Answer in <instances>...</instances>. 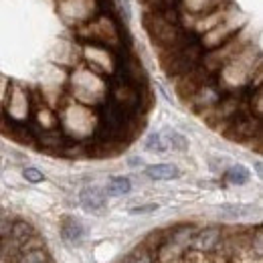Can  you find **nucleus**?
Returning a JSON list of instances; mask_svg holds the SVG:
<instances>
[{"label": "nucleus", "instance_id": "1a4fd4ad", "mask_svg": "<svg viewBox=\"0 0 263 263\" xmlns=\"http://www.w3.org/2000/svg\"><path fill=\"white\" fill-rule=\"evenodd\" d=\"M166 144H168V148L172 146V150H186V146H189V142H186V138L184 136H180L178 132H172L168 130L164 136Z\"/></svg>", "mask_w": 263, "mask_h": 263}, {"label": "nucleus", "instance_id": "f257e3e1", "mask_svg": "<svg viewBox=\"0 0 263 263\" xmlns=\"http://www.w3.org/2000/svg\"><path fill=\"white\" fill-rule=\"evenodd\" d=\"M154 89L118 0H0V134L105 160L146 130Z\"/></svg>", "mask_w": 263, "mask_h": 263}, {"label": "nucleus", "instance_id": "0eeeda50", "mask_svg": "<svg viewBox=\"0 0 263 263\" xmlns=\"http://www.w3.org/2000/svg\"><path fill=\"white\" fill-rule=\"evenodd\" d=\"M61 233L69 241H77V239L83 237V227H81V223H77L73 219H67L65 223H63V227H61Z\"/></svg>", "mask_w": 263, "mask_h": 263}, {"label": "nucleus", "instance_id": "9d476101", "mask_svg": "<svg viewBox=\"0 0 263 263\" xmlns=\"http://www.w3.org/2000/svg\"><path fill=\"white\" fill-rule=\"evenodd\" d=\"M227 180L233 184H245L249 180V170L243 168V166H233L227 172Z\"/></svg>", "mask_w": 263, "mask_h": 263}, {"label": "nucleus", "instance_id": "f03ea898", "mask_svg": "<svg viewBox=\"0 0 263 263\" xmlns=\"http://www.w3.org/2000/svg\"><path fill=\"white\" fill-rule=\"evenodd\" d=\"M178 99L229 142L261 152V0H138Z\"/></svg>", "mask_w": 263, "mask_h": 263}, {"label": "nucleus", "instance_id": "39448f33", "mask_svg": "<svg viewBox=\"0 0 263 263\" xmlns=\"http://www.w3.org/2000/svg\"><path fill=\"white\" fill-rule=\"evenodd\" d=\"M146 174L154 180H172L180 174V170L172 164H154L146 168Z\"/></svg>", "mask_w": 263, "mask_h": 263}, {"label": "nucleus", "instance_id": "7ed1b4c3", "mask_svg": "<svg viewBox=\"0 0 263 263\" xmlns=\"http://www.w3.org/2000/svg\"><path fill=\"white\" fill-rule=\"evenodd\" d=\"M0 263H57L45 235L29 219L0 209Z\"/></svg>", "mask_w": 263, "mask_h": 263}, {"label": "nucleus", "instance_id": "423d86ee", "mask_svg": "<svg viewBox=\"0 0 263 263\" xmlns=\"http://www.w3.org/2000/svg\"><path fill=\"white\" fill-rule=\"evenodd\" d=\"M130 189H132L130 178H126V176H114L107 182V195H111V197L126 195V193H130Z\"/></svg>", "mask_w": 263, "mask_h": 263}, {"label": "nucleus", "instance_id": "20e7f679", "mask_svg": "<svg viewBox=\"0 0 263 263\" xmlns=\"http://www.w3.org/2000/svg\"><path fill=\"white\" fill-rule=\"evenodd\" d=\"M79 200H81V206L89 213H101L105 209V197L98 189H85L79 195Z\"/></svg>", "mask_w": 263, "mask_h": 263}, {"label": "nucleus", "instance_id": "6e6552de", "mask_svg": "<svg viewBox=\"0 0 263 263\" xmlns=\"http://www.w3.org/2000/svg\"><path fill=\"white\" fill-rule=\"evenodd\" d=\"M146 148H148L150 152L164 154L166 150H168V144H166L162 134H152V136H148V140H146Z\"/></svg>", "mask_w": 263, "mask_h": 263}, {"label": "nucleus", "instance_id": "9b49d317", "mask_svg": "<svg viewBox=\"0 0 263 263\" xmlns=\"http://www.w3.org/2000/svg\"><path fill=\"white\" fill-rule=\"evenodd\" d=\"M25 178L31 180V182H41V180H43V174H41L36 168H27V170H25Z\"/></svg>", "mask_w": 263, "mask_h": 263}]
</instances>
